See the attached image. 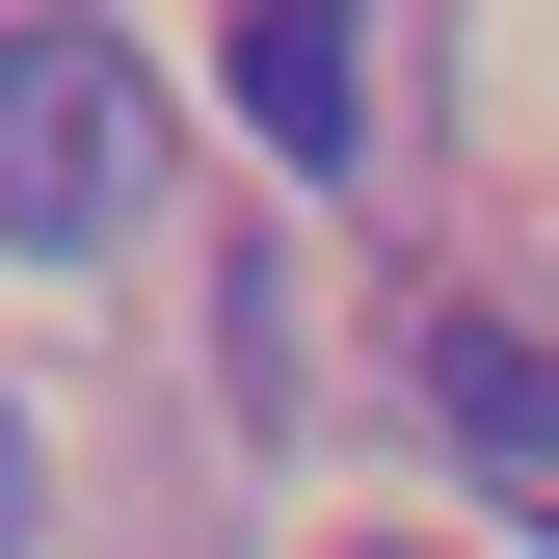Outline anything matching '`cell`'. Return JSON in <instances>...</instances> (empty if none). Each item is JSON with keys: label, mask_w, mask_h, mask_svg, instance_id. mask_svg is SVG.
I'll list each match as a JSON object with an SVG mask.
<instances>
[{"label": "cell", "mask_w": 559, "mask_h": 559, "mask_svg": "<svg viewBox=\"0 0 559 559\" xmlns=\"http://www.w3.org/2000/svg\"><path fill=\"white\" fill-rule=\"evenodd\" d=\"M133 214H160V81H133L107 27H27V53H0V240H27V266H107Z\"/></svg>", "instance_id": "obj_1"}, {"label": "cell", "mask_w": 559, "mask_h": 559, "mask_svg": "<svg viewBox=\"0 0 559 559\" xmlns=\"http://www.w3.org/2000/svg\"><path fill=\"white\" fill-rule=\"evenodd\" d=\"M240 133L266 160H373V27L346 0H240Z\"/></svg>", "instance_id": "obj_2"}, {"label": "cell", "mask_w": 559, "mask_h": 559, "mask_svg": "<svg viewBox=\"0 0 559 559\" xmlns=\"http://www.w3.org/2000/svg\"><path fill=\"white\" fill-rule=\"evenodd\" d=\"M427 400H453V453L559 479V346H533V320H453V346H427Z\"/></svg>", "instance_id": "obj_3"}, {"label": "cell", "mask_w": 559, "mask_h": 559, "mask_svg": "<svg viewBox=\"0 0 559 559\" xmlns=\"http://www.w3.org/2000/svg\"><path fill=\"white\" fill-rule=\"evenodd\" d=\"M373 559H427V533H373Z\"/></svg>", "instance_id": "obj_4"}]
</instances>
